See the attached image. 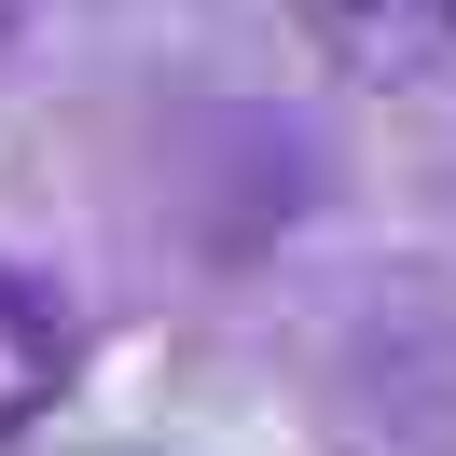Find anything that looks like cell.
Wrapping results in <instances>:
<instances>
[{
  "instance_id": "cell-1",
  "label": "cell",
  "mask_w": 456,
  "mask_h": 456,
  "mask_svg": "<svg viewBox=\"0 0 456 456\" xmlns=\"http://www.w3.org/2000/svg\"><path fill=\"white\" fill-rule=\"evenodd\" d=\"M290 28H305L346 84H373V97L456 69V0H290Z\"/></svg>"
},
{
  "instance_id": "cell-2",
  "label": "cell",
  "mask_w": 456,
  "mask_h": 456,
  "mask_svg": "<svg viewBox=\"0 0 456 456\" xmlns=\"http://www.w3.org/2000/svg\"><path fill=\"white\" fill-rule=\"evenodd\" d=\"M69 360H84V332H69L56 277L0 263V443H28V428L69 401Z\"/></svg>"
}]
</instances>
